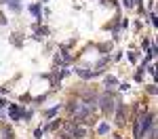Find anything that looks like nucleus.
<instances>
[{"instance_id":"6","label":"nucleus","mask_w":158,"mask_h":139,"mask_svg":"<svg viewBox=\"0 0 158 139\" xmlns=\"http://www.w3.org/2000/svg\"><path fill=\"white\" fill-rule=\"evenodd\" d=\"M21 114H23V110H21L17 103H11V105H9V116H11V120H21Z\"/></svg>"},{"instance_id":"26","label":"nucleus","mask_w":158,"mask_h":139,"mask_svg":"<svg viewBox=\"0 0 158 139\" xmlns=\"http://www.w3.org/2000/svg\"><path fill=\"white\" fill-rule=\"evenodd\" d=\"M44 2H47V0H40V4H44Z\"/></svg>"},{"instance_id":"4","label":"nucleus","mask_w":158,"mask_h":139,"mask_svg":"<svg viewBox=\"0 0 158 139\" xmlns=\"http://www.w3.org/2000/svg\"><path fill=\"white\" fill-rule=\"evenodd\" d=\"M76 74L82 76V78H86V80H91V78L99 76L101 72H99V70H86V67H78V70H76Z\"/></svg>"},{"instance_id":"16","label":"nucleus","mask_w":158,"mask_h":139,"mask_svg":"<svg viewBox=\"0 0 158 139\" xmlns=\"http://www.w3.org/2000/svg\"><path fill=\"white\" fill-rule=\"evenodd\" d=\"M122 4H124L127 9H133V6H135V2H133V0H122Z\"/></svg>"},{"instance_id":"15","label":"nucleus","mask_w":158,"mask_h":139,"mask_svg":"<svg viewBox=\"0 0 158 139\" xmlns=\"http://www.w3.org/2000/svg\"><path fill=\"white\" fill-rule=\"evenodd\" d=\"M59 110H61V103H59V105H55L53 110H49V112H47V118H53V116H55V114L59 112Z\"/></svg>"},{"instance_id":"2","label":"nucleus","mask_w":158,"mask_h":139,"mask_svg":"<svg viewBox=\"0 0 158 139\" xmlns=\"http://www.w3.org/2000/svg\"><path fill=\"white\" fill-rule=\"evenodd\" d=\"M85 135H86L85 126L76 125V122H65V125H61V131H59L61 139H82Z\"/></svg>"},{"instance_id":"18","label":"nucleus","mask_w":158,"mask_h":139,"mask_svg":"<svg viewBox=\"0 0 158 139\" xmlns=\"http://www.w3.org/2000/svg\"><path fill=\"white\" fill-rule=\"evenodd\" d=\"M44 99H47V93H44V95H40V97H36V99H32V101H34V103H42Z\"/></svg>"},{"instance_id":"11","label":"nucleus","mask_w":158,"mask_h":139,"mask_svg":"<svg viewBox=\"0 0 158 139\" xmlns=\"http://www.w3.org/2000/svg\"><path fill=\"white\" fill-rule=\"evenodd\" d=\"M9 42H11L13 47H23V34H11V38H9Z\"/></svg>"},{"instance_id":"19","label":"nucleus","mask_w":158,"mask_h":139,"mask_svg":"<svg viewBox=\"0 0 158 139\" xmlns=\"http://www.w3.org/2000/svg\"><path fill=\"white\" fill-rule=\"evenodd\" d=\"M150 47H152V40H150V38H146V40H143V49L150 51Z\"/></svg>"},{"instance_id":"17","label":"nucleus","mask_w":158,"mask_h":139,"mask_svg":"<svg viewBox=\"0 0 158 139\" xmlns=\"http://www.w3.org/2000/svg\"><path fill=\"white\" fill-rule=\"evenodd\" d=\"M42 133H44V131H42V126H40V129H36V133H34V137H36V139H42Z\"/></svg>"},{"instance_id":"12","label":"nucleus","mask_w":158,"mask_h":139,"mask_svg":"<svg viewBox=\"0 0 158 139\" xmlns=\"http://www.w3.org/2000/svg\"><path fill=\"white\" fill-rule=\"evenodd\" d=\"M9 4V9H11L13 13H21V2L19 0H11V2H6Z\"/></svg>"},{"instance_id":"25","label":"nucleus","mask_w":158,"mask_h":139,"mask_svg":"<svg viewBox=\"0 0 158 139\" xmlns=\"http://www.w3.org/2000/svg\"><path fill=\"white\" fill-rule=\"evenodd\" d=\"M6 2H11V0H0V4H6Z\"/></svg>"},{"instance_id":"8","label":"nucleus","mask_w":158,"mask_h":139,"mask_svg":"<svg viewBox=\"0 0 158 139\" xmlns=\"http://www.w3.org/2000/svg\"><path fill=\"white\" fill-rule=\"evenodd\" d=\"M34 38L36 40H42V38H47L49 36V27H42V25H34Z\"/></svg>"},{"instance_id":"14","label":"nucleus","mask_w":158,"mask_h":139,"mask_svg":"<svg viewBox=\"0 0 158 139\" xmlns=\"http://www.w3.org/2000/svg\"><path fill=\"white\" fill-rule=\"evenodd\" d=\"M97 133H99V135H106V133H110V125H108V122H101V125L97 126Z\"/></svg>"},{"instance_id":"1","label":"nucleus","mask_w":158,"mask_h":139,"mask_svg":"<svg viewBox=\"0 0 158 139\" xmlns=\"http://www.w3.org/2000/svg\"><path fill=\"white\" fill-rule=\"evenodd\" d=\"M154 125V114H148V112H141L135 120V126H133V137L135 139H143L146 133L150 131V126Z\"/></svg>"},{"instance_id":"23","label":"nucleus","mask_w":158,"mask_h":139,"mask_svg":"<svg viewBox=\"0 0 158 139\" xmlns=\"http://www.w3.org/2000/svg\"><path fill=\"white\" fill-rule=\"evenodd\" d=\"M129 61H137V55L135 53H129Z\"/></svg>"},{"instance_id":"10","label":"nucleus","mask_w":158,"mask_h":139,"mask_svg":"<svg viewBox=\"0 0 158 139\" xmlns=\"http://www.w3.org/2000/svg\"><path fill=\"white\" fill-rule=\"evenodd\" d=\"M30 13H32V15H34V17L38 19V23L42 21V4H40V2L32 4V6H30Z\"/></svg>"},{"instance_id":"7","label":"nucleus","mask_w":158,"mask_h":139,"mask_svg":"<svg viewBox=\"0 0 158 139\" xmlns=\"http://www.w3.org/2000/svg\"><path fill=\"white\" fill-rule=\"evenodd\" d=\"M114 114H116V122H118V125H124V103H122V101H118V103H116Z\"/></svg>"},{"instance_id":"5","label":"nucleus","mask_w":158,"mask_h":139,"mask_svg":"<svg viewBox=\"0 0 158 139\" xmlns=\"http://www.w3.org/2000/svg\"><path fill=\"white\" fill-rule=\"evenodd\" d=\"M72 61V57H70V53H68V51H61V53H57V55H55V65H68V63Z\"/></svg>"},{"instance_id":"20","label":"nucleus","mask_w":158,"mask_h":139,"mask_svg":"<svg viewBox=\"0 0 158 139\" xmlns=\"http://www.w3.org/2000/svg\"><path fill=\"white\" fill-rule=\"evenodd\" d=\"M148 91H150V93H152V95H156V93H158L156 84H150V87H148Z\"/></svg>"},{"instance_id":"22","label":"nucleus","mask_w":158,"mask_h":139,"mask_svg":"<svg viewBox=\"0 0 158 139\" xmlns=\"http://www.w3.org/2000/svg\"><path fill=\"white\" fill-rule=\"evenodd\" d=\"M21 101H23V103H25V101H32V97H30V95L25 93V95H21Z\"/></svg>"},{"instance_id":"13","label":"nucleus","mask_w":158,"mask_h":139,"mask_svg":"<svg viewBox=\"0 0 158 139\" xmlns=\"http://www.w3.org/2000/svg\"><path fill=\"white\" fill-rule=\"evenodd\" d=\"M61 126V120H53V122H49L47 126H42V131H55V129H59Z\"/></svg>"},{"instance_id":"9","label":"nucleus","mask_w":158,"mask_h":139,"mask_svg":"<svg viewBox=\"0 0 158 139\" xmlns=\"http://www.w3.org/2000/svg\"><path fill=\"white\" fill-rule=\"evenodd\" d=\"M103 87H106V91L118 87V78H116V76H112V74H108V76H106V80H103Z\"/></svg>"},{"instance_id":"3","label":"nucleus","mask_w":158,"mask_h":139,"mask_svg":"<svg viewBox=\"0 0 158 139\" xmlns=\"http://www.w3.org/2000/svg\"><path fill=\"white\" fill-rule=\"evenodd\" d=\"M97 103H99L101 112L106 114V116H112V114H114V110H116L118 99H114V97H112V93H110V91H106L101 97H97Z\"/></svg>"},{"instance_id":"24","label":"nucleus","mask_w":158,"mask_h":139,"mask_svg":"<svg viewBox=\"0 0 158 139\" xmlns=\"http://www.w3.org/2000/svg\"><path fill=\"white\" fill-rule=\"evenodd\" d=\"M4 105H6V101H4V99H2V97H0V112L4 110Z\"/></svg>"},{"instance_id":"21","label":"nucleus","mask_w":158,"mask_h":139,"mask_svg":"<svg viewBox=\"0 0 158 139\" xmlns=\"http://www.w3.org/2000/svg\"><path fill=\"white\" fill-rule=\"evenodd\" d=\"M0 25H6V17H4V13H0Z\"/></svg>"}]
</instances>
